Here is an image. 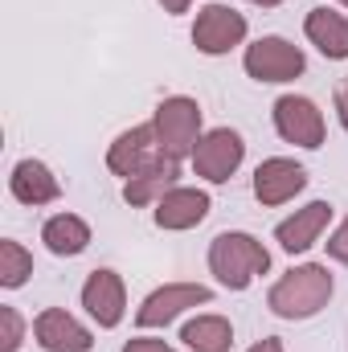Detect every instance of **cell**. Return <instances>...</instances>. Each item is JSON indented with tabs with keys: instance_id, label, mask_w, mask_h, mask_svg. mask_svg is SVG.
Returning <instances> with one entry per match:
<instances>
[{
	"instance_id": "cell-15",
	"label": "cell",
	"mask_w": 348,
	"mask_h": 352,
	"mask_svg": "<svg viewBox=\"0 0 348 352\" xmlns=\"http://www.w3.org/2000/svg\"><path fill=\"white\" fill-rule=\"evenodd\" d=\"M303 33L307 41L332 58V62H345L348 58V16L345 12H332V8H312L307 21H303Z\"/></svg>"
},
{
	"instance_id": "cell-11",
	"label": "cell",
	"mask_w": 348,
	"mask_h": 352,
	"mask_svg": "<svg viewBox=\"0 0 348 352\" xmlns=\"http://www.w3.org/2000/svg\"><path fill=\"white\" fill-rule=\"evenodd\" d=\"M303 188H307V168L287 156H270L254 168V197L262 205H287Z\"/></svg>"
},
{
	"instance_id": "cell-2",
	"label": "cell",
	"mask_w": 348,
	"mask_h": 352,
	"mask_svg": "<svg viewBox=\"0 0 348 352\" xmlns=\"http://www.w3.org/2000/svg\"><path fill=\"white\" fill-rule=\"evenodd\" d=\"M209 270L217 274L221 287L230 291H246L259 274L270 270V254L259 238L250 234H217L209 242Z\"/></svg>"
},
{
	"instance_id": "cell-10",
	"label": "cell",
	"mask_w": 348,
	"mask_h": 352,
	"mask_svg": "<svg viewBox=\"0 0 348 352\" xmlns=\"http://www.w3.org/2000/svg\"><path fill=\"white\" fill-rule=\"evenodd\" d=\"M83 307L90 311V320L98 328H119L123 307H127L123 278L115 270H90V278L83 283Z\"/></svg>"
},
{
	"instance_id": "cell-17",
	"label": "cell",
	"mask_w": 348,
	"mask_h": 352,
	"mask_svg": "<svg viewBox=\"0 0 348 352\" xmlns=\"http://www.w3.org/2000/svg\"><path fill=\"white\" fill-rule=\"evenodd\" d=\"M41 242H45L50 254H58V258H74V254H83V250L90 246V226L83 221V217H74V213H58V217L45 221Z\"/></svg>"
},
{
	"instance_id": "cell-4",
	"label": "cell",
	"mask_w": 348,
	"mask_h": 352,
	"mask_svg": "<svg viewBox=\"0 0 348 352\" xmlns=\"http://www.w3.org/2000/svg\"><path fill=\"white\" fill-rule=\"evenodd\" d=\"M168 160H173V156L164 152V144H160V135H156L152 123L123 131V135L111 144V152H107V168L115 176H127V180L152 173V168H160V164H168Z\"/></svg>"
},
{
	"instance_id": "cell-9",
	"label": "cell",
	"mask_w": 348,
	"mask_h": 352,
	"mask_svg": "<svg viewBox=\"0 0 348 352\" xmlns=\"http://www.w3.org/2000/svg\"><path fill=\"white\" fill-rule=\"evenodd\" d=\"M274 131L287 140V144H299V148H320L324 144V115L312 98L303 94H283L274 102Z\"/></svg>"
},
{
	"instance_id": "cell-8",
	"label": "cell",
	"mask_w": 348,
	"mask_h": 352,
	"mask_svg": "<svg viewBox=\"0 0 348 352\" xmlns=\"http://www.w3.org/2000/svg\"><path fill=\"white\" fill-rule=\"evenodd\" d=\"M209 299H213V291L205 283H168V287H156L140 303L135 324L140 328H164V324H173L184 307H197V303H209Z\"/></svg>"
},
{
	"instance_id": "cell-24",
	"label": "cell",
	"mask_w": 348,
	"mask_h": 352,
	"mask_svg": "<svg viewBox=\"0 0 348 352\" xmlns=\"http://www.w3.org/2000/svg\"><path fill=\"white\" fill-rule=\"evenodd\" d=\"M336 115H340V127L348 131V78L336 87Z\"/></svg>"
},
{
	"instance_id": "cell-6",
	"label": "cell",
	"mask_w": 348,
	"mask_h": 352,
	"mask_svg": "<svg viewBox=\"0 0 348 352\" xmlns=\"http://www.w3.org/2000/svg\"><path fill=\"white\" fill-rule=\"evenodd\" d=\"M246 41V16L234 12L230 4H205L197 12V25H193V45L209 58H221L230 54L234 45Z\"/></svg>"
},
{
	"instance_id": "cell-12",
	"label": "cell",
	"mask_w": 348,
	"mask_h": 352,
	"mask_svg": "<svg viewBox=\"0 0 348 352\" xmlns=\"http://www.w3.org/2000/svg\"><path fill=\"white\" fill-rule=\"evenodd\" d=\"M33 336H37V344L45 352H90L94 349V336L62 307H45L33 320Z\"/></svg>"
},
{
	"instance_id": "cell-22",
	"label": "cell",
	"mask_w": 348,
	"mask_h": 352,
	"mask_svg": "<svg viewBox=\"0 0 348 352\" xmlns=\"http://www.w3.org/2000/svg\"><path fill=\"white\" fill-rule=\"evenodd\" d=\"M328 258H336V263L348 266V217H345V226L328 238Z\"/></svg>"
},
{
	"instance_id": "cell-20",
	"label": "cell",
	"mask_w": 348,
	"mask_h": 352,
	"mask_svg": "<svg viewBox=\"0 0 348 352\" xmlns=\"http://www.w3.org/2000/svg\"><path fill=\"white\" fill-rule=\"evenodd\" d=\"M33 274V254L21 246V242H12V238H4L0 242V287H25V278Z\"/></svg>"
},
{
	"instance_id": "cell-26",
	"label": "cell",
	"mask_w": 348,
	"mask_h": 352,
	"mask_svg": "<svg viewBox=\"0 0 348 352\" xmlns=\"http://www.w3.org/2000/svg\"><path fill=\"white\" fill-rule=\"evenodd\" d=\"M188 4H193V0H160V8H164V12H188Z\"/></svg>"
},
{
	"instance_id": "cell-18",
	"label": "cell",
	"mask_w": 348,
	"mask_h": 352,
	"mask_svg": "<svg viewBox=\"0 0 348 352\" xmlns=\"http://www.w3.org/2000/svg\"><path fill=\"white\" fill-rule=\"evenodd\" d=\"M176 180H180V160H168V164H160V168H152V173L131 176V180L123 184V201H127V205H160V197L173 192Z\"/></svg>"
},
{
	"instance_id": "cell-27",
	"label": "cell",
	"mask_w": 348,
	"mask_h": 352,
	"mask_svg": "<svg viewBox=\"0 0 348 352\" xmlns=\"http://www.w3.org/2000/svg\"><path fill=\"white\" fill-rule=\"evenodd\" d=\"M250 4H259V8H274V4H283V0H250Z\"/></svg>"
},
{
	"instance_id": "cell-14",
	"label": "cell",
	"mask_w": 348,
	"mask_h": 352,
	"mask_svg": "<svg viewBox=\"0 0 348 352\" xmlns=\"http://www.w3.org/2000/svg\"><path fill=\"white\" fill-rule=\"evenodd\" d=\"M205 213H209V197L201 188L176 184L173 192H164L160 205H156V226L160 230H173V234L176 230H193V226L205 221Z\"/></svg>"
},
{
	"instance_id": "cell-7",
	"label": "cell",
	"mask_w": 348,
	"mask_h": 352,
	"mask_svg": "<svg viewBox=\"0 0 348 352\" xmlns=\"http://www.w3.org/2000/svg\"><path fill=\"white\" fill-rule=\"evenodd\" d=\"M242 156H246L242 135L230 131V127H213V131L201 135V144L193 152V168H197V176H205L209 184H226L230 176L238 173Z\"/></svg>"
},
{
	"instance_id": "cell-28",
	"label": "cell",
	"mask_w": 348,
	"mask_h": 352,
	"mask_svg": "<svg viewBox=\"0 0 348 352\" xmlns=\"http://www.w3.org/2000/svg\"><path fill=\"white\" fill-rule=\"evenodd\" d=\"M340 4H345V8H348V0H340Z\"/></svg>"
},
{
	"instance_id": "cell-19",
	"label": "cell",
	"mask_w": 348,
	"mask_h": 352,
	"mask_svg": "<svg viewBox=\"0 0 348 352\" xmlns=\"http://www.w3.org/2000/svg\"><path fill=\"white\" fill-rule=\"evenodd\" d=\"M180 340H184L193 352H230V344H234V328H230L226 316H197V320L184 324Z\"/></svg>"
},
{
	"instance_id": "cell-16",
	"label": "cell",
	"mask_w": 348,
	"mask_h": 352,
	"mask_svg": "<svg viewBox=\"0 0 348 352\" xmlns=\"http://www.w3.org/2000/svg\"><path fill=\"white\" fill-rule=\"evenodd\" d=\"M8 188H12V197H17L21 205H50V201L62 197L58 176L50 173L41 160H21V164L12 168V176H8Z\"/></svg>"
},
{
	"instance_id": "cell-21",
	"label": "cell",
	"mask_w": 348,
	"mask_h": 352,
	"mask_svg": "<svg viewBox=\"0 0 348 352\" xmlns=\"http://www.w3.org/2000/svg\"><path fill=\"white\" fill-rule=\"evenodd\" d=\"M21 340H25V320H21V311L8 307V303H0V352H17Z\"/></svg>"
},
{
	"instance_id": "cell-13",
	"label": "cell",
	"mask_w": 348,
	"mask_h": 352,
	"mask_svg": "<svg viewBox=\"0 0 348 352\" xmlns=\"http://www.w3.org/2000/svg\"><path fill=\"white\" fill-rule=\"evenodd\" d=\"M328 221H332V205H328V201H312V205L295 209V217L279 221L274 242H279L287 254H303V250H312V246H316V238L324 234V226H328Z\"/></svg>"
},
{
	"instance_id": "cell-1",
	"label": "cell",
	"mask_w": 348,
	"mask_h": 352,
	"mask_svg": "<svg viewBox=\"0 0 348 352\" xmlns=\"http://www.w3.org/2000/svg\"><path fill=\"white\" fill-rule=\"evenodd\" d=\"M332 299V274L328 266L320 263H303L291 266L266 295V307L279 316V320H307L316 311H324Z\"/></svg>"
},
{
	"instance_id": "cell-5",
	"label": "cell",
	"mask_w": 348,
	"mask_h": 352,
	"mask_svg": "<svg viewBox=\"0 0 348 352\" xmlns=\"http://www.w3.org/2000/svg\"><path fill=\"white\" fill-rule=\"evenodd\" d=\"M246 74L254 82H295L307 66L303 50L291 45L287 37H259L254 45H246V58H242Z\"/></svg>"
},
{
	"instance_id": "cell-25",
	"label": "cell",
	"mask_w": 348,
	"mask_h": 352,
	"mask_svg": "<svg viewBox=\"0 0 348 352\" xmlns=\"http://www.w3.org/2000/svg\"><path fill=\"white\" fill-rule=\"evenodd\" d=\"M250 352H287V349H283V340H279V336H266V340H259Z\"/></svg>"
},
{
	"instance_id": "cell-3",
	"label": "cell",
	"mask_w": 348,
	"mask_h": 352,
	"mask_svg": "<svg viewBox=\"0 0 348 352\" xmlns=\"http://www.w3.org/2000/svg\"><path fill=\"white\" fill-rule=\"evenodd\" d=\"M152 127H156L164 152H168L173 160H184V156L197 152V144H201V107H197V98H188V94L164 98V102L156 107Z\"/></svg>"
},
{
	"instance_id": "cell-23",
	"label": "cell",
	"mask_w": 348,
	"mask_h": 352,
	"mask_svg": "<svg viewBox=\"0 0 348 352\" xmlns=\"http://www.w3.org/2000/svg\"><path fill=\"white\" fill-rule=\"evenodd\" d=\"M123 352H176L173 344H164V340H152V336H135V340H127Z\"/></svg>"
}]
</instances>
